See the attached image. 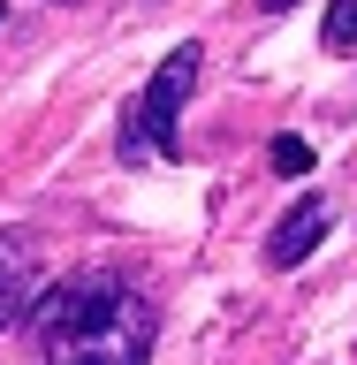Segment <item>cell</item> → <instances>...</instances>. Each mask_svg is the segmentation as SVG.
I'll return each instance as SVG.
<instances>
[{
	"label": "cell",
	"mask_w": 357,
	"mask_h": 365,
	"mask_svg": "<svg viewBox=\"0 0 357 365\" xmlns=\"http://www.w3.org/2000/svg\"><path fill=\"white\" fill-rule=\"evenodd\" d=\"M274 168H281V175H304V168H312V145H304V137H274Z\"/></svg>",
	"instance_id": "6"
},
{
	"label": "cell",
	"mask_w": 357,
	"mask_h": 365,
	"mask_svg": "<svg viewBox=\"0 0 357 365\" xmlns=\"http://www.w3.org/2000/svg\"><path fill=\"white\" fill-rule=\"evenodd\" d=\"M198 68H205V46L198 38H182L167 61L152 68V84L137 91V107H130V130H122V160H175L182 153V137H175V122H182V107H190V91H198Z\"/></svg>",
	"instance_id": "2"
},
{
	"label": "cell",
	"mask_w": 357,
	"mask_h": 365,
	"mask_svg": "<svg viewBox=\"0 0 357 365\" xmlns=\"http://www.w3.org/2000/svg\"><path fill=\"white\" fill-rule=\"evenodd\" d=\"M289 8H296V0H259V16H289Z\"/></svg>",
	"instance_id": "7"
},
{
	"label": "cell",
	"mask_w": 357,
	"mask_h": 365,
	"mask_svg": "<svg viewBox=\"0 0 357 365\" xmlns=\"http://www.w3.org/2000/svg\"><path fill=\"white\" fill-rule=\"evenodd\" d=\"M31 319H38L46 365H145L160 335L152 297H137L122 274H76Z\"/></svg>",
	"instance_id": "1"
},
{
	"label": "cell",
	"mask_w": 357,
	"mask_h": 365,
	"mask_svg": "<svg viewBox=\"0 0 357 365\" xmlns=\"http://www.w3.org/2000/svg\"><path fill=\"white\" fill-rule=\"evenodd\" d=\"M319 38L335 46V53H350V46H357V0H327V23H319Z\"/></svg>",
	"instance_id": "5"
},
{
	"label": "cell",
	"mask_w": 357,
	"mask_h": 365,
	"mask_svg": "<svg viewBox=\"0 0 357 365\" xmlns=\"http://www.w3.org/2000/svg\"><path fill=\"white\" fill-rule=\"evenodd\" d=\"M31 297H38V259L23 236H0V327H16L31 312Z\"/></svg>",
	"instance_id": "4"
},
{
	"label": "cell",
	"mask_w": 357,
	"mask_h": 365,
	"mask_svg": "<svg viewBox=\"0 0 357 365\" xmlns=\"http://www.w3.org/2000/svg\"><path fill=\"white\" fill-rule=\"evenodd\" d=\"M0 23H8V0H0Z\"/></svg>",
	"instance_id": "8"
},
{
	"label": "cell",
	"mask_w": 357,
	"mask_h": 365,
	"mask_svg": "<svg viewBox=\"0 0 357 365\" xmlns=\"http://www.w3.org/2000/svg\"><path fill=\"white\" fill-rule=\"evenodd\" d=\"M327 221H335V213H327V198H319V190H304V198L274 221V236H267V267H274V274L304 267V259L319 251V236H327Z\"/></svg>",
	"instance_id": "3"
}]
</instances>
